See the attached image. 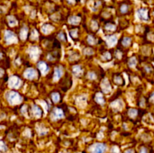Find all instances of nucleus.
I'll use <instances>...</instances> for the list:
<instances>
[{"instance_id":"20e7f679","label":"nucleus","mask_w":154,"mask_h":153,"mask_svg":"<svg viewBox=\"0 0 154 153\" xmlns=\"http://www.w3.org/2000/svg\"><path fill=\"white\" fill-rule=\"evenodd\" d=\"M105 28L108 32H113L116 29V26L114 23H111V22H108V23L105 25Z\"/></svg>"},{"instance_id":"6e6552de","label":"nucleus","mask_w":154,"mask_h":153,"mask_svg":"<svg viewBox=\"0 0 154 153\" xmlns=\"http://www.w3.org/2000/svg\"><path fill=\"white\" fill-rule=\"evenodd\" d=\"M150 101L151 102V103L154 104V92L153 93H152L151 94H150Z\"/></svg>"},{"instance_id":"39448f33","label":"nucleus","mask_w":154,"mask_h":153,"mask_svg":"<svg viewBox=\"0 0 154 153\" xmlns=\"http://www.w3.org/2000/svg\"><path fill=\"white\" fill-rule=\"evenodd\" d=\"M131 41H132V40H131L130 38L125 37L124 38H123V40L122 43H123V45L125 46V47H128V46L130 44Z\"/></svg>"},{"instance_id":"423d86ee","label":"nucleus","mask_w":154,"mask_h":153,"mask_svg":"<svg viewBox=\"0 0 154 153\" xmlns=\"http://www.w3.org/2000/svg\"><path fill=\"white\" fill-rule=\"evenodd\" d=\"M6 151H7V146L3 141L0 140V152H5Z\"/></svg>"},{"instance_id":"0eeeda50","label":"nucleus","mask_w":154,"mask_h":153,"mask_svg":"<svg viewBox=\"0 0 154 153\" xmlns=\"http://www.w3.org/2000/svg\"><path fill=\"white\" fill-rule=\"evenodd\" d=\"M138 153H150V152H148V149H147V147L142 146L139 149V152H138Z\"/></svg>"},{"instance_id":"f257e3e1","label":"nucleus","mask_w":154,"mask_h":153,"mask_svg":"<svg viewBox=\"0 0 154 153\" xmlns=\"http://www.w3.org/2000/svg\"><path fill=\"white\" fill-rule=\"evenodd\" d=\"M131 4L127 2H123L118 5V11L121 15H126L130 12Z\"/></svg>"},{"instance_id":"1a4fd4ad","label":"nucleus","mask_w":154,"mask_h":153,"mask_svg":"<svg viewBox=\"0 0 154 153\" xmlns=\"http://www.w3.org/2000/svg\"><path fill=\"white\" fill-rule=\"evenodd\" d=\"M124 153H135V152L133 151V149H131V148H129V149L126 150V151L124 152Z\"/></svg>"},{"instance_id":"f03ea898","label":"nucleus","mask_w":154,"mask_h":153,"mask_svg":"<svg viewBox=\"0 0 154 153\" xmlns=\"http://www.w3.org/2000/svg\"><path fill=\"white\" fill-rule=\"evenodd\" d=\"M138 17L141 20L147 21L150 20V10H149V9L146 8H141L138 9Z\"/></svg>"},{"instance_id":"7ed1b4c3","label":"nucleus","mask_w":154,"mask_h":153,"mask_svg":"<svg viewBox=\"0 0 154 153\" xmlns=\"http://www.w3.org/2000/svg\"><path fill=\"white\" fill-rule=\"evenodd\" d=\"M105 149H106V146L105 144H96L93 150V153H105Z\"/></svg>"}]
</instances>
